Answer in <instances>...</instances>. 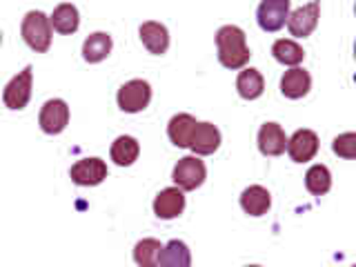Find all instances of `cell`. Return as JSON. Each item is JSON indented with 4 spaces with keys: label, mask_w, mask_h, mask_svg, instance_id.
Instances as JSON below:
<instances>
[{
    "label": "cell",
    "mask_w": 356,
    "mask_h": 267,
    "mask_svg": "<svg viewBox=\"0 0 356 267\" xmlns=\"http://www.w3.org/2000/svg\"><path fill=\"white\" fill-rule=\"evenodd\" d=\"M218 63L227 70H243L250 63L252 51L248 47V36L236 25H225L216 31Z\"/></svg>",
    "instance_id": "cell-1"
},
{
    "label": "cell",
    "mask_w": 356,
    "mask_h": 267,
    "mask_svg": "<svg viewBox=\"0 0 356 267\" xmlns=\"http://www.w3.org/2000/svg\"><path fill=\"white\" fill-rule=\"evenodd\" d=\"M20 33L29 49H33L36 54L49 51L54 29H51V22H49L47 14H42V11H29V14L22 18Z\"/></svg>",
    "instance_id": "cell-2"
},
{
    "label": "cell",
    "mask_w": 356,
    "mask_h": 267,
    "mask_svg": "<svg viewBox=\"0 0 356 267\" xmlns=\"http://www.w3.org/2000/svg\"><path fill=\"white\" fill-rule=\"evenodd\" d=\"M205 178H207V167L198 156H185V159L176 163L172 172V181L181 192H194V189H198L205 183Z\"/></svg>",
    "instance_id": "cell-3"
},
{
    "label": "cell",
    "mask_w": 356,
    "mask_h": 267,
    "mask_svg": "<svg viewBox=\"0 0 356 267\" xmlns=\"http://www.w3.org/2000/svg\"><path fill=\"white\" fill-rule=\"evenodd\" d=\"M31 83H33V70L31 65H27L20 74H16L11 81L5 85L3 92V103L7 109L20 111L29 105L31 100Z\"/></svg>",
    "instance_id": "cell-4"
},
{
    "label": "cell",
    "mask_w": 356,
    "mask_h": 267,
    "mask_svg": "<svg viewBox=\"0 0 356 267\" xmlns=\"http://www.w3.org/2000/svg\"><path fill=\"white\" fill-rule=\"evenodd\" d=\"M118 107L125 111V114H138L145 107L149 105L152 100V87L147 81L143 78H134V81L125 83L118 89Z\"/></svg>",
    "instance_id": "cell-5"
},
{
    "label": "cell",
    "mask_w": 356,
    "mask_h": 267,
    "mask_svg": "<svg viewBox=\"0 0 356 267\" xmlns=\"http://www.w3.org/2000/svg\"><path fill=\"white\" fill-rule=\"evenodd\" d=\"M38 125L44 134H51V136L65 131V127L70 125V107L63 98H51L42 105Z\"/></svg>",
    "instance_id": "cell-6"
},
{
    "label": "cell",
    "mask_w": 356,
    "mask_h": 267,
    "mask_svg": "<svg viewBox=\"0 0 356 267\" xmlns=\"http://www.w3.org/2000/svg\"><path fill=\"white\" fill-rule=\"evenodd\" d=\"M70 176L76 185L81 187H96L107 178V163L103 159H81L72 165Z\"/></svg>",
    "instance_id": "cell-7"
},
{
    "label": "cell",
    "mask_w": 356,
    "mask_h": 267,
    "mask_svg": "<svg viewBox=\"0 0 356 267\" xmlns=\"http://www.w3.org/2000/svg\"><path fill=\"white\" fill-rule=\"evenodd\" d=\"M321 18V5L318 3H307L294 11H289L287 16V29L294 38H307L312 31L316 29Z\"/></svg>",
    "instance_id": "cell-8"
},
{
    "label": "cell",
    "mask_w": 356,
    "mask_h": 267,
    "mask_svg": "<svg viewBox=\"0 0 356 267\" xmlns=\"http://www.w3.org/2000/svg\"><path fill=\"white\" fill-rule=\"evenodd\" d=\"M289 16V0H263L256 11V20L263 31H278Z\"/></svg>",
    "instance_id": "cell-9"
},
{
    "label": "cell",
    "mask_w": 356,
    "mask_h": 267,
    "mask_svg": "<svg viewBox=\"0 0 356 267\" xmlns=\"http://www.w3.org/2000/svg\"><path fill=\"white\" fill-rule=\"evenodd\" d=\"M285 152L294 163H307L318 154V136L312 129H296L292 138H287Z\"/></svg>",
    "instance_id": "cell-10"
},
{
    "label": "cell",
    "mask_w": 356,
    "mask_h": 267,
    "mask_svg": "<svg viewBox=\"0 0 356 267\" xmlns=\"http://www.w3.org/2000/svg\"><path fill=\"white\" fill-rule=\"evenodd\" d=\"M185 209V194L178 187H167L154 198V214L161 220L178 218Z\"/></svg>",
    "instance_id": "cell-11"
},
{
    "label": "cell",
    "mask_w": 356,
    "mask_h": 267,
    "mask_svg": "<svg viewBox=\"0 0 356 267\" xmlns=\"http://www.w3.org/2000/svg\"><path fill=\"white\" fill-rule=\"evenodd\" d=\"M138 33H140V42L145 44V49L149 54L161 56L170 49V31H167V27L161 25V22H156V20L143 22Z\"/></svg>",
    "instance_id": "cell-12"
},
{
    "label": "cell",
    "mask_w": 356,
    "mask_h": 267,
    "mask_svg": "<svg viewBox=\"0 0 356 267\" xmlns=\"http://www.w3.org/2000/svg\"><path fill=\"white\" fill-rule=\"evenodd\" d=\"M287 147V136L278 122H265L259 129V149L263 156H281Z\"/></svg>",
    "instance_id": "cell-13"
},
{
    "label": "cell",
    "mask_w": 356,
    "mask_h": 267,
    "mask_svg": "<svg viewBox=\"0 0 356 267\" xmlns=\"http://www.w3.org/2000/svg\"><path fill=\"white\" fill-rule=\"evenodd\" d=\"M218 147H220L218 127L211 125V122H198L194 136H192V143H189V149H192L196 156H209Z\"/></svg>",
    "instance_id": "cell-14"
},
{
    "label": "cell",
    "mask_w": 356,
    "mask_h": 267,
    "mask_svg": "<svg viewBox=\"0 0 356 267\" xmlns=\"http://www.w3.org/2000/svg\"><path fill=\"white\" fill-rule=\"evenodd\" d=\"M309 89H312V76L303 67H292L281 78V94L289 100H298L307 96Z\"/></svg>",
    "instance_id": "cell-15"
},
{
    "label": "cell",
    "mask_w": 356,
    "mask_h": 267,
    "mask_svg": "<svg viewBox=\"0 0 356 267\" xmlns=\"http://www.w3.org/2000/svg\"><path fill=\"white\" fill-rule=\"evenodd\" d=\"M241 207L250 216H263L272 207V196L263 185H250L241 194Z\"/></svg>",
    "instance_id": "cell-16"
},
{
    "label": "cell",
    "mask_w": 356,
    "mask_h": 267,
    "mask_svg": "<svg viewBox=\"0 0 356 267\" xmlns=\"http://www.w3.org/2000/svg\"><path fill=\"white\" fill-rule=\"evenodd\" d=\"M196 118L192 114H176L170 125H167V136L176 145V147H189L192 143V136L196 131Z\"/></svg>",
    "instance_id": "cell-17"
},
{
    "label": "cell",
    "mask_w": 356,
    "mask_h": 267,
    "mask_svg": "<svg viewBox=\"0 0 356 267\" xmlns=\"http://www.w3.org/2000/svg\"><path fill=\"white\" fill-rule=\"evenodd\" d=\"M111 47H114V40H111L109 33H105V31L89 33L87 40L83 42V58L92 65L103 63L111 54Z\"/></svg>",
    "instance_id": "cell-18"
},
{
    "label": "cell",
    "mask_w": 356,
    "mask_h": 267,
    "mask_svg": "<svg viewBox=\"0 0 356 267\" xmlns=\"http://www.w3.org/2000/svg\"><path fill=\"white\" fill-rule=\"evenodd\" d=\"M138 154H140V145L134 136H118L114 143H111V149L109 156L118 167H129L138 161Z\"/></svg>",
    "instance_id": "cell-19"
},
{
    "label": "cell",
    "mask_w": 356,
    "mask_h": 267,
    "mask_svg": "<svg viewBox=\"0 0 356 267\" xmlns=\"http://www.w3.org/2000/svg\"><path fill=\"white\" fill-rule=\"evenodd\" d=\"M236 89H238V96L245 98V100H256L261 98L263 92H265V81L259 70H254V67H248V70H243L236 78Z\"/></svg>",
    "instance_id": "cell-20"
},
{
    "label": "cell",
    "mask_w": 356,
    "mask_h": 267,
    "mask_svg": "<svg viewBox=\"0 0 356 267\" xmlns=\"http://www.w3.org/2000/svg\"><path fill=\"white\" fill-rule=\"evenodd\" d=\"M49 22H51V29H56L58 33H74L81 27V14H78V9L74 5L63 3L54 9Z\"/></svg>",
    "instance_id": "cell-21"
},
{
    "label": "cell",
    "mask_w": 356,
    "mask_h": 267,
    "mask_svg": "<svg viewBox=\"0 0 356 267\" xmlns=\"http://www.w3.org/2000/svg\"><path fill=\"white\" fill-rule=\"evenodd\" d=\"M159 267H192V252L183 241H170L161 252Z\"/></svg>",
    "instance_id": "cell-22"
},
{
    "label": "cell",
    "mask_w": 356,
    "mask_h": 267,
    "mask_svg": "<svg viewBox=\"0 0 356 267\" xmlns=\"http://www.w3.org/2000/svg\"><path fill=\"white\" fill-rule=\"evenodd\" d=\"M272 56L281 63V65H287V67H298L305 58V51L300 47L298 42L289 40V38H281L272 44Z\"/></svg>",
    "instance_id": "cell-23"
},
{
    "label": "cell",
    "mask_w": 356,
    "mask_h": 267,
    "mask_svg": "<svg viewBox=\"0 0 356 267\" xmlns=\"http://www.w3.org/2000/svg\"><path fill=\"white\" fill-rule=\"evenodd\" d=\"M163 245L159 238H143L134 248V261L138 267H159Z\"/></svg>",
    "instance_id": "cell-24"
},
{
    "label": "cell",
    "mask_w": 356,
    "mask_h": 267,
    "mask_svg": "<svg viewBox=\"0 0 356 267\" xmlns=\"http://www.w3.org/2000/svg\"><path fill=\"white\" fill-rule=\"evenodd\" d=\"M305 187L309 194L314 196H323L330 192L332 187V174L325 165H312L307 174H305Z\"/></svg>",
    "instance_id": "cell-25"
},
{
    "label": "cell",
    "mask_w": 356,
    "mask_h": 267,
    "mask_svg": "<svg viewBox=\"0 0 356 267\" xmlns=\"http://www.w3.org/2000/svg\"><path fill=\"white\" fill-rule=\"evenodd\" d=\"M332 149L337 156H341V159H354L356 156V134L354 131L341 134V136L334 138Z\"/></svg>",
    "instance_id": "cell-26"
},
{
    "label": "cell",
    "mask_w": 356,
    "mask_h": 267,
    "mask_svg": "<svg viewBox=\"0 0 356 267\" xmlns=\"http://www.w3.org/2000/svg\"><path fill=\"white\" fill-rule=\"evenodd\" d=\"M248 267H261V265H248Z\"/></svg>",
    "instance_id": "cell-27"
},
{
    "label": "cell",
    "mask_w": 356,
    "mask_h": 267,
    "mask_svg": "<svg viewBox=\"0 0 356 267\" xmlns=\"http://www.w3.org/2000/svg\"><path fill=\"white\" fill-rule=\"evenodd\" d=\"M0 42H3V33H0Z\"/></svg>",
    "instance_id": "cell-28"
}]
</instances>
